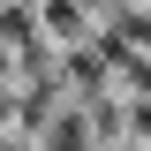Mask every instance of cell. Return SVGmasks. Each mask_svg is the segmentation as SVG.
<instances>
[{
	"instance_id": "7a4b0ae2",
	"label": "cell",
	"mask_w": 151,
	"mask_h": 151,
	"mask_svg": "<svg viewBox=\"0 0 151 151\" xmlns=\"http://www.w3.org/2000/svg\"><path fill=\"white\" fill-rule=\"evenodd\" d=\"M0 151H30V144H23V136H8V144H0Z\"/></svg>"
},
{
	"instance_id": "6da1fadb",
	"label": "cell",
	"mask_w": 151,
	"mask_h": 151,
	"mask_svg": "<svg viewBox=\"0 0 151 151\" xmlns=\"http://www.w3.org/2000/svg\"><path fill=\"white\" fill-rule=\"evenodd\" d=\"M38 151H91V129H83V113H53V129H45V144H38Z\"/></svg>"
}]
</instances>
